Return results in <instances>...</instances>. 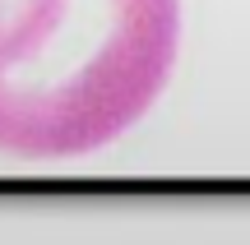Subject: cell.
Wrapping results in <instances>:
<instances>
[{
	"label": "cell",
	"instance_id": "1",
	"mask_svg": "<svg viewBox=\"0 0 250 245\" xmlns=\"http://www.w3.org/2000/svg\"><path fill=\"white\" fill-rule=\"evenodd\" d=\"M176 0H0V153L79 157L167 88Z\"/></svg>",
	"mask_w": 250,
	"mask_h": 245
}]
</instances>
